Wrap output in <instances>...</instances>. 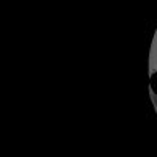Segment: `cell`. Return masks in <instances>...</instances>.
I'll list each match as a JSON object with an SVG mask.
<instances>
[{"label":"cell","mask_w":157,"mask_h":157,"mask_svg":"<svg viewBox=\"0 0 157 157\" xmlns=\"http://www.w3.org/2000/svg\"><path fill=\"white\" fill-rule=\"evenodd\" d=\"M151 86H152V90H154V93L157 94V74H154V75H152V80H151Z\"/></svg>","instance_id":"cell-1"}]
</instances>
